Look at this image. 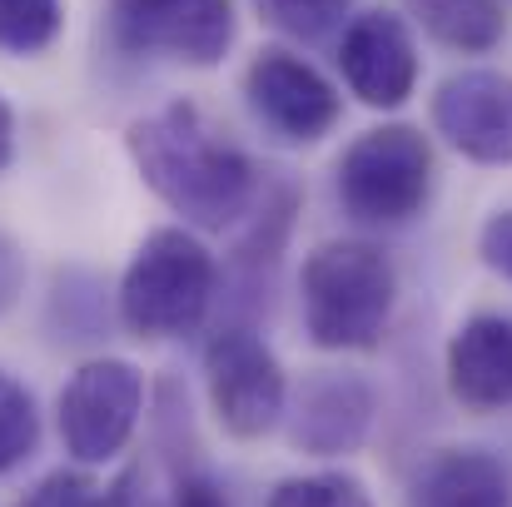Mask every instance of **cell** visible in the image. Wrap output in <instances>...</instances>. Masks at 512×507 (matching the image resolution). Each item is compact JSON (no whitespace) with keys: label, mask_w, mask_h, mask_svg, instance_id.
<instances>
[{"label":"cell","mask_w":512,"mask_h":507,"mask_svg":"<svg viewBox=\"0 0 512 507\" xmlns=\"http://www.w3.org/2000/svg\"><path fill=\"white\" fill-rule=\"evenodd\" d=\"M140 179L194 229H234L259 204L254 160L194 105L170 100L125 130Z\"/></svg>","instance_id":"obj_1"},{"label":"cell","mask_w":512,"mask_h":507,"mask_svg":"<svg viewBox=\"0 0 512 507\" xmlns=\"http://www.w3.org/2000/svg\"><path fill=\"white\" fill-rule=\"evenodd\" d=\"M304 329L329 353H363L378 348L393 319L398 274L378 244L363 239H329L299 269Z\"/></svg>","instance_id":"obj_2"},{"label":"cell","mask_w":512,"mask_h":507,"mask_svg":"<svg viewBox=\"0 0 512 507\" xmlns=\"http://www.w3.org/2000/svg\"><path fill=\"white\" fill-rule=\"evenodd\" d=\"M219 289L214 254L184 229H150L120 279V324L135 338H184L194 334Z\"/></svg>","instance_id":"obj_3"},{"label":"cell","mask_w":512,"mask_h":507,"mask_svg":"<svg viewBox=\"0 0 512 507\" xmlns=\"http://www.w3.org/2000/svg\"><path fill=\"white\" fill-rule=\"evenodd\" d=\"M433 145L413 125L363 130L339 160V199L363 224H403L428 204Z\"/></svg>","instance_id":"obj_4"},{"label":"cell","mask_w":512,"mask_h":507,"mask_svg":"<svg viewBox=\"0 0 512 507\" xmlns=\"http://www.w3.org/2000/svg\"><path fill=\"white\" fill-rule=\"evenodd\" d=\"M204 393L214 423L239 443L274 433L289 408L284 363L254 329H219L204 343Z\"/></svg>","instance_id":"obj_5"},{"label":"cell","mask_w":512,"mask_h":507,"mask_svg":"<svg viewBox=\"0 0 512 507\" xmlns=\"http://www.w3.org/2000/svg\"><path fill=\"white\" fill-rule=\"evenodd\" d=\"M145 413V373L130 358H90L60 388V443L75 463L95 468L125 453Z\"/></svg>","instance_id":"obj_6"},{"label":"cell","mask_w":512,"mask_h":507,"mask_svg":"<svg viewBox=\"0 0 512 507\" xmlns=\"http://www.w3.org/2000/svg\"><path fill=\"white\" fill-rule=\"evenodd\" d=\"M234 0H125L115 5V40L130 55H165L209 70L234 50Z\"/></svg>","instance_id":"obj_7"},{"label":"cell","mask_w":512,"mask_h":507,"mask_svg":"<svg viewBox=\"0 0 512 507\" xmlns=\"http://www.w3.org/2000/svg\"><path fill=\"white\" fill-rule=\"evenodd\" d=\"M244 100L264 130L289 145H319L343 115L339 90L294 50H259L244 70Z\"/></svg>","instance_id":"obj_8"},{"label":"cell","mask_w":512,"mask_h":507,"mask_svg":"<svg viewBox=\"0 0 512 507\" xmlns=\"http://www.w3.org/2000/svg\"><path fill=\"white\" fill-rule=\"evenodd\" d=\"M433 130L473 165H512V75H448L433 90Z\"/></svg>","instance_id":"obj_9"},{"label":"cell","mask_w":512,"mask_h":507,"mask_svg":"<svg viewBox=\"0 0 512 507\" xmlns=\"http://www.w3.org/2000/svg\"><path fill=\"white\" fill-rule=\"evenodd\" d=\"M343 85L368 110H398L418 85V45L403 15L393 10H363L348 20L339 40Z\"/></svg>","instance_id":"obj_10"},{"label":"cell","mask_w":512,"mask_h":507,"mask_svg":"<svg viewBox=\"0 0 512 507\" xmlns=\"http://www.w3.org/2000/svg\"><path fill=\"white\" fill-rule=\"evenodd\" d=\"M373 413H378V393H373L368 378L339 373V368H319V373L304 378V388L284 408L289 443L299 453H314V458L358 453L368 443V433H373Z\"/></svg>","instance_id":"obj_11"},{"label":"cell","mask_w":512,"mask_h":507,"mask_svg":"<svg viewBox=\"0 0 512 507\" xmlns=\"http://www.w3.org/2000/svg\"><path fill=\"white\" fill-rule=\"evenodd\" d=\"M448 393L473 413H503L512 408V319L478 314L448 338L443 353Z\"/></svg>","instance_id":"obj_12"},{"label":"cell","mask_w":512,"mask_h":507,"mask_svg":"<svg viewBox=\"0 0 512 507\" xmlns=\"http://www.w3.org/2000/svg\"><path fill=\"white\" fill-rule=\"evenodd\" d=\"M408 507H512L508 468L483 448H443L413 478Z\"/></svg>","instance_id":"obj_13"},{"label":"cell","mask_w":512,"mask_h":507,"mask_svg":"<svg viewBox=\"0 0 512 507\" xmlns=\"http://www.w3.org/2000/svg\"><path fill=\"white\" fill-rule=\"evenodd\" d=\"M408 10L438 45L458 55H483L508 30L503 0H408Z\"/></svg>","instance_id":"obj_14"},{"label":"cell","mask_w":512,"mask_h":507,"mask_svg":"<svg viewBox=\"0 0 512 507\" xmlns=\"http://www.w3.org/2000/svg\"><path fill=\"white\" fill-rule=\"evenodd\" d=\"M65 30V0H0V55H40Z\"/></svg>","instance_id":"obj_15"},{"label":"cell","mask_w":512,"mask_h":507,"mask_svg":"<svg viewBox=\"0 0 512 507\" xmlns=\"http://www.w3.org/2000/svg\"><path fill=\"white\" fill-rule=\"evenodd\" d=\"M35 443H40L35 393L0 368V478H5L10 468H20V463L35 453Z\"/></svg>","instance_id":"obj_16"},{"label":"cell","mask_w":512,"mask_h":507,"mask_svg":"<svg viewBox=\"0 0 512 507\" xmlns=\"http://www.w3.org/2000/svg\"><path fill=\"white\" fill-rule=\"evenodd\" d=\"M264 507H373V498L353 473H304L284 478Z\"/></svg>","instance_id":"obj_17"},{"label":"cell","mask_w":512,"mask_h":507,"mask_svg":"<svg viewBox=\"0 0 512 507\" xmlns=\"http://www.w3.org/2000/svg\"><path fill=\"white\" fill-rule=\"evenodd\" d=\"M353 0H254L259 20L294 35V40H319L348 15Z\"/></svg>","instance_id":"obj_18"},{"label":"cell","mask_w":512,"mask_h":507,"mask_svg":"<svg viewBox=\"0 0 512 507\" xmlns=\"http://www.w3.org/2000/svg\"><path fill=\"white\" fill-rule=\"evenodd\" d=\"M95 493H100V488H95L85 473H65V468H60V473L40 478L15 507H95Z\"/></svg>","instance_id":"obj_19"},{"label":"cell","mask_w":512,"mask_h":507,"mask_svg":"<svg viewBox=\"0 0 512 507\" xmlns=\"http://www.w3.org/2000/svg\"><path fill=\"white\" fill-rule=\"evenodd\" d=\"M95 507H160V498H155L150 473H145L140 463H130V468H120V473L110 478L105 493H95Z\"/></svg>","instance_id":"obj_20"},{"label":"cell","mask_w":512,"mask_h":507,"mask_svg":"<svg viewBox=\"0 0 512 507\" xmlns=\"http://www.w3.org/2000/svg\"><path fill=\"white\" fill-rule=\"evenodd\" d=\"M478 254L493 274H503L512 284V209H498L488 214V224L478 229Z\"/></svg>","instance_id":"obj_21"},{"label":"cell","mask_w":512,"mask_h":507,"mask_svg":"<svg viewBox=\"0 0 512 507\" xmlns=\"http://www.w3.org/2000/svg\"><path fill=\"white\" fill-rule=\"evenodd\" d=\"M170 507H229V498L219 493V483H209V478H184L179 488H174V503Z\"/></svg>","instance_id":"obj_22"},{"label":"cell","mask_w":512,"mask_h":507,"mask_svg":"<svg viewBox=\"0 0 512 507\" xmlns=\"http://www.w3.org/2000/svg\"><path fill=\"white\" fill-rule=\"evenodd\" d=\"M15 160V110H10V100L0 95V174L10 169Z\"/></svg>","instance_id":"obj_23"},{"label":"cell","mask_w":512,"mask_h":507,"mask_svg":"<svg viewBox=\"0 0 512 507\" xmlns=\"http://www.w3.org/2000/svg\"><path fill=\"white\" fill-rule=\"evenodd\" d=\"M115 5H125V0H115Z\"/></svg>","instance_id":"obj_24"}]
</instances>
